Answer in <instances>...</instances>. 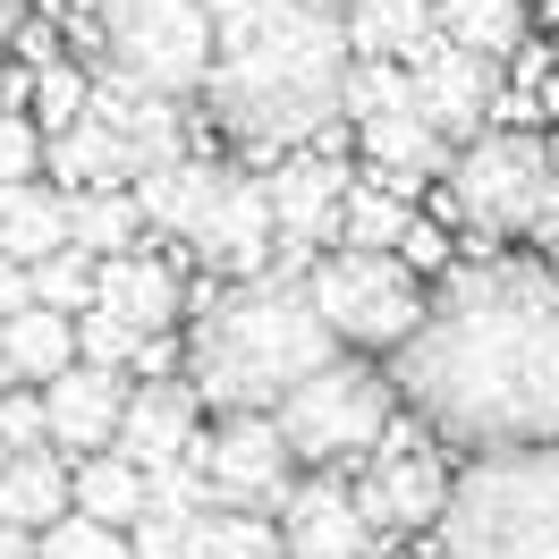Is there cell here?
I'll use <instances>...</instances> for the list:
<instances>
[{"label": "cell", "mask_w": 559, "mask_h": 559, "mask_svg": "<svg viewBox=\"0 0 559 559\" xmlns=\"http://www.w3.org/2000/svg\"><path fill=\"white\" fill-rule=\"evenodd\" d=\"M43 559H128V543H119L110 525H94V518H60L43 534Z\"/></svg>", "instance_id": "cell-34"}, {"label": "cell", "mask_w": 559, "mask_h": 559, "mask_svg": "<svg viewBox=\"0 0 559 559\" xmlns=\"http://www.w3.org/2000/svg\"><path fill=\"white\" fill-rule=\"evenodd\" d=\"M441 254H450V246H441V229H424V221H416V238H407V263H441Z\"/></svg>", "instance_id": "cell-37"}, {"label": "cell", "mask_w": 559, "mask_h": 559, "mask_svg": "<svg viewBox=\"0 0 559 559\" xmlns=\"http://www.w3.org/2000/svg\"><path fill=\"white\" fill-rule=\"evenodd\" d=\"M43 297H35V272H26V263H0V314L17 322V314H35Z\"/></svg>", "instance_id": "cell-36"}, {"label": "cell", "mask_w": 559, "mask_h": 559, "mask_svg": "<svg viewBox=\"0 0 559 559\" xmlns=\"http://www.w3.org/2000/svg\"><path fill=\"white\" fill-rule=\"evenodd\" d=\"M136 221H144L136 195H69V246L76 254H103V263L136 254Z\"/></svg>", "instance_id": "cell-26"}, {"label": "cell", "mask_w": 559, "mask_h": 559, "mask_svg": "<svg viewBox=\"0 0 559 559\" xmlns=\"http://www.w3.org/2000/svg\"><path fill=\"white\" fill-rule=\"evenodd\" d=\"M0 348H9V314H0Z\"/></svg>", "instance_id": "cell-41"}, {"label": "cell", "mask_w": 559, "mask_h": 559, "mask_svg": "<svg viewBox=\"0 0 559 559\" xmlns=\"http://www.w3.org/2000/svg\"><path fill=\"white\" fill-rule=\"evenodd\" d=\"M416 238V212H407V195H390V187H356L348 195V221H340V246L348 254H390V246Z\"/></svg>", "instance_id": "cell-28"}, {"label": "cell", "mask_w": 559, "mask_h": 559, "mask_svg": "<svg viewBox=\"0 0 559 559\" xmlns=\"http://www.w3.org/2000/svg\"><path fill=\"white\" fill-rule=\"evenodd\" d=\"M441 43L475 60H509L525 43V0H441Z\"/></svg>", "instance_id": "cell-25"}, {"label": "cell", "mask_w": 559, "mask_h": 559, "mask_svg": "<svg viewBox=\"0 0 559 559\" xmlns=\"http://www.w3.org/2000/svg\"><path fill=\"white\" fill-rule=\"evenodd\" d=\"M103 314H119L136 340H153L162 322L178 314V280L153 263V254H119V263H103V297H94Z\"/></svg>", "instance_id": "cell-19"}, {"label": "cell", "mask_w": 559, "mask_h": 559, "mask_svg": "<svg viewBox=\"0 0 559 559\" xmlns=\"http://www.w3.org/2000/svg\"><path fill=\"white\" fill-rule=\"evenodd\" d=\"M144 509H153V475L144 466H128L119 450H103V457H85L76 466V518H94V525H144Z\"/></svg>", "instance_id": "cell-23"}, {"label": "cell", "mask_w": 559, "mask_h": 559, "mask_svg": "<svg viewBox=\"0 0 559 559\" xmlns=\"http://www.w3.org/2000/svg\"><path fill=\"white\" fill-rule=\"evenodd\" d=\"M221 178L229 170H204V162H170V170H144L136 178V204L153 229H178V238L195 246V229H204L212 195H221Z\"/></svg>", "instance_id": "cell-21"}, {"label": "cell", "mask_w": 559, "mask_h": 559, "mask_svg": "<svg viewBox=\"0 0 559 559\" xmlns=\"http://www.w3.org/2000/svg\"><path fill=\"white\" fill-rule=\"evenodd\" d=\"M450 195H457V212H466V221H484V229H534V221L551 212L559 178H551L543 136L500 128V136H475L466 153H457Z\"/></svg>", "instance_id": "cell-8"}, {"label": "cell", "mask_w": 559, "mask_h": 559, "mask_svg": "<svg viewBox=\"0 0 559 559\" xmlns=\"http://www.w3.org/2000/svg\"><path fill=\"white\" fill-rule=\"evenodd\" d=\"M390 382L450 441L551 450L559 441V288L534 263H466L441 280Z\"/></svg>", "instance_id": "cell-1"}, {"label": "cell", "mask_w": 559, "mask_h": 559, "mask_svg": "<svg viewBox=\"0 0 559 559\" xmlns=\"http://www.w3.org/2000/svg\"><path fill=\"white\" fill-rule=\"evenodd\" d=\"M365 144H373V162H382L390 178H424L432 162H441V136L424 128L416 110H407V119H373V128H365Z\"/></svg>", "instance_id": "cell-29"}, {"label": "cell", "mask_w": 559, "mask_h": 559, "mask_svg": "<svg viewBox=\"0 0 559 559\" xmlns=\"http://www.w3.org/2000/svg\"><path fill=\"white\" fill-rule=\"evenodd\" d=\"M280 432H288V450L314 457V466L373 450V441H390V382L373 365H348V356H340V365H322L314 382L280 407Z\"/></svg>", "instance_id": "cell-7"}, {"label": "cell", "mask_w": 559, "mask_h": 559, "mask_svg": "<svg viewBox=\"0 0 559 559\" xmlns=\"http://www.w3.org/2000/svg\"><path fill=\"white\" fill-rule=\"evenodd\" d=\"M306 288H314V314L331 322V340H348V348H407L432 314L416 272L390 254H331Z\"/></svg>", "instance_id": "cell-6"}, {"label": "cell", "mask_w": 559, "mask_h": 559, "mask_svg": "<svg viewBox=\"0 0 559 559\" xmlns=\"http://www.w3.org/2000/svg\"><path fill=\"white\" fill-rule=\"evenodd\" d=\"M280 543H288V559H365L373 551V525L356 509V491L314 475V484H297L280 500Z\"/></svg>", "instance_id": "cell-16"}, {"label": "cell", "mask_w": 559, "mask_h": 559, "mask_svg": "<svg viewBox=\"0 0 559 559\" xmlns=\"http://www.w3.org/2000/svg\"><path fill=\"white\" fill-rule=\"evenodd\" d=\"M416 119L432 128V136H484V110H491V60H475V51H457V43H432L416 69Z\"/></svg>", "instance_id": "cell-13"}, {"label": "cell", "mask_w": 559, "mask_h": 559, "mask_svg": "<svg viewBox=\"0 0 559 559\" xmlns=\"http://www.w3.org/2000/svg\"><path fill=\"white\" fill-rule=\"evenodd\" d=\"M187 559H288V543H280V525L254 518V509H204Z\"/></svg>", "instance_id": "cell-27"}, {"label": "cell", "mask_w": 559, "mask_h": 559, "mask_svg": "<svg viewBox=\"0 0 559 559\" xmlns=\"http://www.w3.org/2000/svg\"><path fill=\"white\" fill-rule=\"evenodd\" d=\"M60 518H76V475L60 466V457H17L9 466V484H0V525H17V534H51Z\"/></svg>", "instance_id": "cell-20"}, {"label": "cell", "mask_w": 559, "mask_h": 559, "mask_svg": "<svg viewBox=\"0 0 559 559\" xmlns=\"http://www.w3.org/2000/svg\"><path fill=\"white\" fill-rule=\"evenodd\" d=\"M51 170L69 178L76 195H119V178H144V162H136V153H128L119 136H103V128L85 119L76 136H60V144H51Z\"/></svg>", "instance_id": "cell-24"}, {"label": "cell", "mask_w": 559, "mask_h": 559, "mask_svg": "<svg viewBox=\"0 0 559 559\" xmlns=\"http://www.w3.org/2000/svg\"><path fill=\"white\" fill-rule=\"evenodd\" d=\"M0 441L17 457H43V441H51V407H43V390H9L0 399Z\"/></svg>", "instance_id": "cell-33"}, {"label": "cell", "mask_w": 559, "mask_h": 559, "mask_svg": "<svg viewBox=\"0 0 559 559\" xmlns=\"http://www.w3.org/2000/svg\"><path fill=\"white\" fill-rule=\"evenodd\" d=\"M195 254L221 263L238 280H272V254H280V212H272V178H221L204 229H195Z\"/></svg>", "instance_id": "cell-11"}, {"label": "cell", "mask_w": 559, "mask_h": 559, "mask_svg": "<svg viewBox=\"0 0 559 559\" xmlns=\"http://www.w3.org/2000/svg\"><path fill=\"white\" fill-rule=\"evenodd\" d=\"M331 322L314 314V288L306 280H238L229 297H212L195 322V348H187V382L195 399H212L221 416H263L288 407L297 390L314 382L322 365H340Z\"/></svg>", "instance_id": "cell-3"}, {"label": "cell", "mask_w": 559, "mask_h": 559, "mask_svg": "<svg viewBox=\"0 0 559 559\" xmlns=\"http://www.w3.org/2000/svg\"><path fill=\"white\" fill-rule=\"evenodd\" d=\"M441 525L450 559H559V441L466 466Z\"/></svg>", "instance_id": "cell-4"}, {"label": "cell", "mask_w": 559, "mask_h": 559, "mask_svg": "<svg viewBox=\"0 0 559 559\" xmlns=\"http://www.w3.org/2000/svg\"><path fill=\"white\" fill-rule=\"evenodd\" d=\"M348 195H356V178L340 170V162H288V170H272L280 280H288V263H306V246L340 238V221H348Z\"/></svg>", "instance_id": "cell-12"}, {"label": "cell", "mask_w": 559, "mask_h": 559, "mask_svg": "<svg viewBox=\"0 0 559 559\" xmlns=\"http://www.w3.org/2000/svg\"><path fill=\"white\" fill-rule=\"evenodd\" d=\"M356 85L340 0H212V119L246 144L322 136Z\"/></svg>", "instance_id": "cell-2"}, {"label": "cell", "mask_w": 559, "mask_h": 559, "mask_svg": "<svg viewBox=\"0 0 559 559\" xmlns=\"http://www.w3.org/2000/svg\"><path fill=\"white\" fill-rule=\"evenodd\" d=\"M43 407H51V441H60V450H76V457H103L110 441H119L128 407H136V390H128V373L76 365V373H60V382L43 390Z\"/></svg>", "instance_id": "cell-15"}, {"label": "cell", "mask_w": 559, "mask_h": 559, "mask_svg": "<svg viewBox=\"0 0 559 559\" xmlns=\"http://www.w3.org/2000/svg\"><path fill=\"white\" fill-rule=\"evenodd\" d=\"M76 356H85V365H103V373H119V365H136V356H144V340L119 314L94 306V314H76Z\"/></svg>", "instance_id": "cell-32"}, {"label": "cell", "mask_w": 559, "mask_h": 559, "mask_svg": "<svg viewBox=\"0 0 559 559\" xmlns=\"http://www.w3.org/2000/svg\"><path fill=\"white\" fill-rule=\"evenodd\" d=\"M348 35L365 51V69H416L441 43V0H356Z\"/></svg>", "instance_id": "cell-17"}, {"label": "cell", "mask_w": 559, "mask_h": 559, "mask_svg": "<svg viewBox=\"0 0 559 559\" xmlns=\"http://www.w3.org/2000/svg\"><path fill=\"white\" fill-rule=\"evenodd\" d=\"M450 500H457V484L441 475V457L424 450L416 432H390L373 450V466H365V484H356V509H365L373 534H407L424 518H450Z\"/></svg>", "instance_id": "cell-10"}, {"label": "cell", "mask_w": 559, "mask_h": 559, "mask_svg": "<svg viewBox=\"0 0 559 559\" xmlns=\"http://www.w3.org/2000/svg\"><path fill=\"white\" fill-rule=\"evenodd\" d=\"M195 441H204L195 432V382H136V407L119 424V457L162 484V475H178L195 457Z\"/></svg>", "instance_id": "cell-14"}, {"label": "cell", "mask_w": 559, "mask_h": 559, "mask_svg": "<svg viewBox=\"0 0 559 559\" xmlns=\"http://www.w3.org/2000/svg\"><path fill=\"white\" fill-rule=\"evenodd\" d=\"M288 432L280 416H221L195 441L187 466H204L212 491H221V509H263V500H288Z\"/></svg>", "instance_id": "cell-9"}, {"label": "cell", "mask_w": 559, "mask_h": 559, "mask_svg": "<svg viewBox=\"0 0 559 559\" xmlns=\"http://www.w3.org/2000/svg\"><path fill=\"white\" fill-rule=\"evenodd\" d=\"M0 559H35V543H26L17 525H0Z\"/></svg>", "instance_id": "cell-38"}, {"label": "cell", "mask_w": 559, "mask_h": 559, "mask_svg": "<svg viewBox=\"0 0 559 559\" xmlns=\"http://www.w3.org/2000/svg\"><path fill=\"white\" fill-rule=\"evenodd\" d=\"M26 94H35V110H43V128H51V144L76 136V128L94 119V85H85L76 69H35V85H26Z\"/></svg>", "instance_id": "cell-30"}, {"label": "cell", "mask_w": 559, "mask_h": 559, "mask_svg": "<svg viewBox=\"0 0 559 559\" xmlns=\"http://www.w3.org/2000/svg\"><path fill=\"white\" fill-rule=\"evenodd\" d=\"M35 162H43V128L0 110V187H35Z\"/></svg>", "instance_id": "cell-35"}, {"label": "cell", "mask_w": 559, "mask_h": 559, "mask_svg": "<svg viewBox=\"0 0 559 559\" xmlns=\"http://www.w3.org/2000/svg\"><path fill=\"white\" fill-rule=\"evenodd\" d=\"M51 254H69V195H51V187H0V263L43 272Z\"/></svg>", "instance_id": "cell-18"}, {"label": "cell", "mask_w": 559, "mask_h": 559, "mask_svg": "<svg viewBox=\"0 0 559 559\" xmlns=\"http://www.w3.org/2000/svg\"><path fill=\"white\" fill-rule=\"evenodd\" d=\"M76 365H85V356H76V322L69 314L35 306V314L9 322V348H0V373H9V382H60Z\"/></svg>", "instance_id": "cell-22"}, {"label": "cell", "mask_w": 559, "mask_h": 559, "mask_svg": "<svg viewBox=\"0 0 559 559\" xmlns=\"http://www.w3.org/2000/svg\"><path fill=\"white\" fill-rule=\"evenodd\" d=\"M9 466H17V450H9V441H0V484H9Z\"/></svg>", "instance_id": "cell-40"}, {"label": "cell", "mask_w": 559, "mask_h": 559, "mask_svg": "<svg viewBox=\"0 0 559 559\" xmlns=\"http://www.w3.org/2000/svg\"><path fill=\"white\" fill-rule=\"evenodd\" d=\"M551 238H559V221H551Z\"/></svg>", "instance_id": "cell-42"}, {"label": "cell", "mask_w": 559, "mask_h": 559, "mask_svg": "<svg viewBox=\"0 0 559 559\" xmlns=\"http://www.w3.org/2000/svg\"><path fill=\"white\" fill-rule=\"evenodd\" d=\"M348 110L365 119V128H373V119H407V110H416V76L407 69H356Z\"/></svg>", "instance_id": "cell-31"}, {"label": "cell", "mask_w": 559, "mask_h": 559, "mask_svg": "<svg viewBox=\"0 0 559 559\" xmlns=\"http://www.w3.org/2000/svg\"><path fill=\"white\" fill-rule=\"evenodd\" d=\"M17 9H26V0H0V43L17 35Z\"/></svg>", "instance_id": "cell-39"}, {"label": "cell", "mask_w": 559, "mask_h": 559, "mask_svg": "<svg viewBox=\"0 0 559 559\" xmlns=\"http://www.w3.org/2000/svg\"><path fill=\"white\" fill-rule=\"evenodd\" d=\"M103 60L162 103L212 85V0H103Z\"/></svg>", "instance_id": "cell-5"}]
</instances>
